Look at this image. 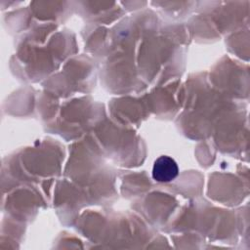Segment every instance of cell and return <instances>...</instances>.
<instances>
[{
  "label": "cell",
  "instance_id": "cell-1",
  "mask_svg": "<svg viewBox=\"0 0 250 250\" xmlns=\"http://www.w3.org/2000/svg\"><path fill=\"white\" fill-rule=\"evenodd\" d=\"M179 174L177 162L170 156L162 155L158 157L152 167V178L159 183L173 181Z\"/></svg>",
  "mask_w": 250,
  "mask_h": 250
}]
</instances>
